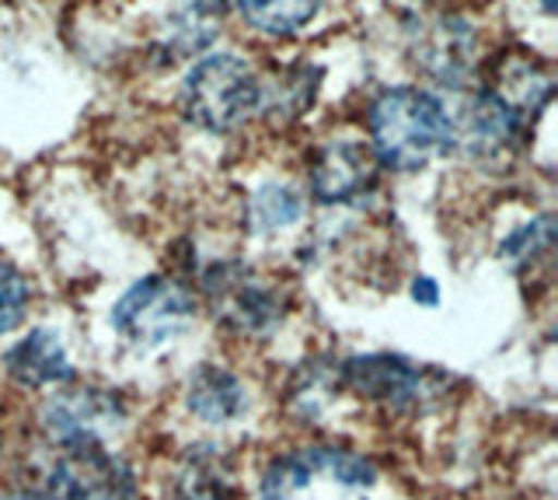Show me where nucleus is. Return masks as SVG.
Returning a JSON list of instances; mask_svg holds the SVG:
<instances>
[{"instance_id":"obj_1","label":"nucleus","mask_w":558,"mask_h":500,"mask_svg":"<svg viewBox=\"0 0 558 500\" xmlns=\"http://www.w3.org/2000/svg\"><path fill=\"white\" fill-rule=\"evenodd\" d=\"M453 123L429 92L391 88L371 106L374 158L391 168H423L450 144Z\"/></svg>"},{"instance_id":"obj_2","label":"nucleus","mask_w":558,"mask_h":500,"mask_svg":"<svg viewBox=\"0 0 558 500\" xmlns=\"http://www.w3.org/2000/svg\"><path fill=\"white\" fill-rule=\"evenodd\" d=\"M374 469L345 448H301L269 465L262 500H371Z\"/></svg>"},{"instance_id":"obj_3","label":"nucleus","mask_w":558,"mask_h":500,"mask_svg":"<svg viewBox=\"0 0 558 500\" xmlns=\"http://www.w3.org/2000/svg\"><path fill=\"white\" fill-rule=\"evenodd\" d=\"M255 106H258V84L252 67L231 53L199 60L185 78L182 109L203 130L214 133L234 130L252 116Z\"/></svg>"},{"instance_id":"obj_4","label":"nucleus","mask_w":558,"mask_h":500,"mask_svg":"<svg viewBox=\"0 0 558 500\" xmlns=\"http://www.w3.org/2000/svg\"><path fill=\"white\" fill-rule=\"evenodd\" d=\"M192 295L168 277L133 284L112 308V325L133 347H161L179 336L192 319Z\"/></svg>"},{"instance_id":"obj_5","label":"nucleus","mask_w":558,"mask_h":500,"mask_svg":"<svg viewBox=\"0 0 558 500\" xmlns=\"http://www.w3.org/2000/svg\"><path fill=\"white\" fill-rule=\"evenodd\" d=\"M49 500H136V479L126 462L105 452L101 444L66 448L49 473Z\"/></svg>"},{"instance_id":"obj_6","label":"nucleus","mask_w":558,"mask_h":500,"mask_svg":"<svg viewBox=\"0 0 558 500\" xmlns=\"http://www.w3.org/2000/svg\"><path fill=\"white\" fill-rule=\"evenodd\" d=\"M43 424L49 430V438L63 441L66 448L101 444V438L122 424V403L112 392L95 385L70 389L46 406Z\"/></svg>"},{"instance_id":"obj_7","label":"nucleus","mask_w":558,"mask_h":500,"mask_svg":"<svg viewBox=\"0 0 558 500\" xmlns=\"http://www.w3.org/2000/svg\"><path fill=\"white\" fill-rule=\"evenodd\" d=\"M206 290L217 316L241 333L266 330L279 316L272 290L255 281V273H248L244 266H214L206 273Z\"/></svg>"},{"instance_id":"obj_8","label":"nucleus","mask_w":558,"mask_h":500,"mask_svg":"<svg viewBox=\"0 0 558 500\" xmlns=\"http://www.w3.org/2000/svg\"><path fill=\"white\" fill-rule=\"evenodd\" d=\"M520 133L517 109L496 92H482L464 106L458 133H450V141H458L471 158H502L513 147Z\"/></svg>"},{"instance_id":"obj_9","label":"nucleus","mask_w":558,"mask_h":500,"mask_svg":"<svg viewBox=\"0 0 558 500\" xmlns=\"http://www.w3.org/2000/svg\"><path fill=\"white\" fill-rule=\"evenodd\" d=\"M377 158L363 144L339 141L328 144L311 168V189L322 203H345L374 186Z\"/></svg>"},{"instance_id":"obj_10","label":"nucleus","mask_w":558,"mask_h":500,"mask_svg":"<svg viewBox=\"0 0 558 500\" xmlns=\"http://www.w3.org/2000/svg\"><path fill=\"white\" fill-rule=\"evenodd\" d=\"M471 49H475L471 32L461 22H450V19L426 22L412 39L415 63L423 67V71H429L433 78H440L444 84L464 71L471 60Z\"/></svg>"},{"instance_id":"obj_11","label":"nucleus","mask_w":558,"mask_h":500,"mask_svg":"<svg viewBox=\"0 0 558 500\" xmlns=\"http://www.w3.org/2000/svg\"><path fill=\"white\" fill-rule=\"evenodd\" d=\"M8 371L14 382L43 389V385H60L70 378V360L60 336L52 330H35L22 343H14L8 350Z\"/></svg>"},{"instance_id":"obj_12","label":"nucleus","mask_w":558,"mask_h":500,"mask_svg":"<svg viewBox=\"0 0 558 500\" xmlns=\"http://www.w3.org/2000/svg\"><path fill=\"white\" fill-rule=\"evenodd\" d=\"M345 382L353 385L366 400H388L401 403L415 395L418 389V371L405 365L401 357L374 354V357H353L345 365Z\"/></svg>"},{"instance_id":"obj_13","label":"nucleus","mask_w":558,"mask_h":500,"mask_svg":"<svg viewBox=\"0 0 558 500\" xmlns=\"http://www.w3.org/2000/svg\"><path fill=\"white\" fill-rule=\"evenodd\" d=\"M189 409L209 424H227L244 409V389L231 371L199 368L189 382Z\"/></svg>"},{"instance_id":"obj_14","label":"nucleus","mask_w":558,"mask_h":500,"mask_svg":"<svg viewBox=\"0 0 558 500\" xmlns=\"http://www.w3.org/2000/svg\"><path fill=\"white\" fill-rule=\"evenodd\" d=\"M241 19L266 36H290L318 14L322 0H234Z\"/></svg>"},{"instance_id":"obj_15","label":"nucleus","mask_w":558,"mask_h":500,"mask_svg":"<svg viewBox=\"0 0 558 500\" xmlns=\"http://www.w3.org/2000/svg\"><path fill=\"white\" fill-rule=\"evenodd\" d=\"M182 500H231V473L217 452H192L179 473Z\"/></svg>"},{"instance_id":"obj_16","label":"nucleus","mask_w":558,"mask_h":500,"mask_svg":"<svg viewBox=\"0 0 558 500\" xmlns=\"http://www.w3.org/2000/svg\"><path fill=\"white\" fill-rule=\"evenodd\" d=\"M220 8L217 0H174L171 8V39L179 49H199L217 36Z\"/></svg>"},{"instance_id":"obj_17","label":"nucleus","mask_w":558,"mask_h":500,"mask_svg":"<svg viewBox=\"0 0 558 500\" xmlns=\"http://www.w3.org/2000/svg\"><path fill=\"white\" fill-rule=\"evenodd\" d=\"M301 214V200H296L293 189L287 186H266L258 189L252 197V206H248V217L258 231H276V228H287V224L296 221Z\"/></svg>"},{"instance_id":"obj_18","label":"nucleus","mask_w":558,"mask_h":500,"mask_svg":"<svg viewBox=\"0 0 558 500\" xmlns=\"http://www.w3.org/2000/svg\"><path fill=\"white\" fill-rule=\"evenodd\" d=\"M25 305H28V287L22 281V273L0 263V333H8L22 322Z\"/></svg>"},{"instance_id":"obj_19","label":"nucleus","mask_w":558,"mask_h":500,"mask_svg":"<svg viewBox=\"0 0 558 500\" xmlns=\"http://www.w3.org/2000/svg\"><path fill=\"white\" fill-rule=\"evenodd\" d=\"M412 298H415V301H423V305H436V301H440V290H436V284H433L429 277H418V281L412 284Z\"/></svg>"},{"instance_id":"obj_20","label":"nucleus","mask_w":558,"mask_h":500,"mask_svg":"<svg viewBox=\"0 0 558 500\" xmlns=\"http://www.w3.org/2000/svg\"><path fill=\"white\" fill-rule=\"evenodd\" d=\"M4 500H49L46 493H35V490H14V493H8Z\"/></svg>"},{"instance_id":"obj_21","label":"nucleus","mask_w":558,"mask_h":500,"mask_svg":"<svg viewBox=\"0 0 558 500\" xmlns=\"http://www.w3.org/2000/svg\"><path fill=\"white\" fill-rule=\"evenodd\" d=\"M541 4H545V11H555V0H541Z\"/></svg>"}]
</instances>
